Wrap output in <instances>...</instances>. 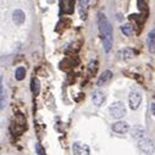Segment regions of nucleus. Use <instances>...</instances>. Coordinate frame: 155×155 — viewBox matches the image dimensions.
<instances>
[{
  "label": "nucleus",
  "mask_w": 155,
  "mask_h": 155,
  "mask_svg": "<svg viewBox=\"0 0 155 155\" xmlns=\"http://www.w3.org/2000/svg\"><path fill=\"white\" fill-rule=\"evenodd\" d=\"M5 104H6V92H5V88L4 86L2 84V104H0V109L4 110L5 107Z\"/></svg>",
  "instance_id": "18"
},
{
  "label": "nucleus",
  "mask_w": 155,
  "mask_h": 155,
  "mask_svg": "<svg viewBox=\"0 0 155 155\" xmlns=\"http://www.w3.org/2000/svg\"><path fill=\"white\" fill-rule=\"evenodd\" d=\"M26 76V68L25 67H17V70L15 71V78L17 81H22Z\"/></svg>",
  "instance_id": "17"
},
{
  "label": "nucleus",
  "mask_w": 155,
  "mask_h": 155,
  "mask_svg": "<svg viewBox=\"0 0 155 155\" xmlns=\"http://www.w3.org/2000/svg\"><path fill=\"white\" fill-rule=\"evenodd\" d=\"M31 91L34 95H38L39 94V91H41V83L37 78H32L31 81Z\"/></svg>",
  "instance_id": "14"
},
{
  "label": "nucleus",
  "mask_w": 155,
  "mask_h": 155,
  "mask_svg": "<svg viewBox=\"0 0 155 155\" xmlns=\"http://www.w3.org/2000/svg\"><path fill=\"white\" fill-rule=\"evenodd\" d=\"M120 29H121V32H122L125 35H127V37H130V35L133 34V26H132L131 23H126V25L121 26Z\"/></svg>",
  "instance_id": "16"
},
{
  "label": "nucleus",
  "mask_w": 155,
  "mask_h": 155,
  "mask_svg": "<svg viewBox=\"0 0 155 155\" xmlns=\"http://www.w3.org/2000/svg\"><path fill=\"white\" fill-rule=\"evenodd\" d=\"M112 131L116 133H120V134L127 133L130 131V125L126 121H117L112 125Z\"/></svg>",
  "instance_id": "6"
},
{
  "label": "nucleus",
  "mask_w": 155,
  "mask_h": 155,
  "mask_svg": "<svg viewBox=\"0 0 155 155\" xmlns=\"http://www.w3.org/2000/svg\"><path fill=\"white\" fill-rule=\"evenodd\" d=\"M98 27L103 38V47L106 53H109L112 48V27L107 20V17L100 12L98 15Z\"/></svg>",
  "instance_id": "1"
},
{
  "label": "nucleus",
  "mask_w": 155,
  "mask_h": 155,
  "mask_svg": "<svg viewBox=\"0 0 155 155\" xmlns=\"http://www.w3.org/2000/svg\"><path fill=\"white\" fill-rule=\"evenodd\" d=\"M73 155H89V147L82 142H76L72 147Z\"/></svg>",
  "instance_id": "5"
},
{
  "label": "nucleus",
  "mask_w": 155,
  "mask_h": 155,
  "mask_svg": "<svg viewBox=\"0 0 155 155\" xmlns=\"http://www.w3.org/2000/svg\"><path fill=\"white\" fill-rule=\"evenodd\" d=\"M150 111H151L153 115H155V103H153V104L150 105Z\"/></svg>",
  "instance_id": "21"
},
{
  "label": "nucleus",
  "mask_w": 155,
  "mask_h": 155,
  "mask_svg": "<svg viewBox=\"0 0 155 155\" xmlns=\"http://www.w3.org/2000/svg\"><path fill=\"white\" fill-rule=\"evenodd\" d=\"M110 115L114 119H122L126 115V106L122 101H115L110 105Z\"/></svg>",
  "instance_id": "2"
},
{
  "label": "nucleus",
  "mask_w": 155,
  "mask_h": 155,
  "mask_svg": "<svg viewBox=\"0 0 155 155\" xmlns=\"http://www.w3.org/2000/svg\"><path fill=\"white\" fill-rule=\"evenodd\" d=\"M147 43H148V49L150 53H155V29L150 31L148 33L147 38Z\"/></svg>",
  "instance_id": "12"
},
{
  "label": "nucleus",
  "mask_w": 155,
  "mask_h": 155,
  "mask_svg": "<svg viewBox=\"0 0 155 155\" xmlns=\"http://www.w3.org/2000/svg\"><path fill=\"white\" fill-rule=\"evenodd\" d=\"M92 100L97 106H100V105H103L105 103V94L103 92H100V91H95L93 93V95H92Z\"/></svg>",
  "instance_id": "10"
},
{
  "label": "nucleus",
  "mask_w": 155,
  "mask_h": 155,
  "mask_svg": "<svg viewBox=\"0 0 155 155\" xmlns=\"http://www.w3.org/2000/svg\"><path fill=\"white\" fill-rule=\"evenodd\" d=\"M89 2H91V0H80V12H81V16H82L83 18H86L87 9H88Z\"/></svg>",
  "instance_id": "15"
},
{
  "label": "nucleus",
  "mask_w": 155,
  "mask_h": 155,
  "mask_svg": "<svg viewBox=\"0 0 155 155\" xmlns=\"http://www.w3.org/2000/svg\"><path fill=\"white\" fill-rule=\"evenodd\" d=\"M111 78H112V72H111L110 70H106V71H104V72L100 74V77L98 78L97 84H98V86H105V84H107V83L111 81Z\"/></svg>",
  "instance_id": "8"
},
{
  "label": "nucleus",
  "mask_w": 155,
  "mask_h": 155,
  "mask_svg": "<svg viewBox=\"0 0 155 155\" xmlns=\"http://www.w3.org/2000/svg\"><path fill=\"white\" fill-rule=\"evenodd\" d=\"M140 103H142V95H140V93L137 92V91H132V92L130 93V97H128L130 107H131L132 110H137V109L139 107Z\"/></svg>",
  "instance_id": "4"
},
{
  "label": "nucleus",
  "mask_w": 155,
  "mask_h": 155,
  "mask_svg": "<svg viewBox=\"0 0 155 155\" xmlns=\"http://www.w3.org/2000/svg\"><path fill=\"white\" fill-rule=\"evenodd\" d=\"M35 150H37V154L38 155H45V151H44V149L42 148V145L39 143L35 144Z\"/></svg>",
  "instance_id": "20"
},
{
  "label": "nucleus",
  "mask_w": 155,
  "mask_h": 155,
  "mask_svg": "<svg viewBox=\"0 0 155 155\" xmlns=\"http://www.w3.org/2000/svg\"><path fill=\"white\" fill-rule=\"evenodd\" d=\"M138 148L144 153V154H148V155H151L154 154L155 151V144L151 139L149 138H143L140 140H138Z\"/></svg>",
  "instance_id": "3"
},
{
  "label": "nucleus",
  "mask_w": 155,
  "mask_h": 155,
  "mask_svg": "<svg viewBox=\"0 0 155 155\" xmlns=\"http://www.w3.org/2000/svg\"><path fill=\"white\" fill-rule=\"evenodd\" d=\"M131 134H132V137H133L134 139H137V140H140V139L145 138V137H144V136H145V131H144V128H143L142 126H134V127L132 128V131H131Z\"/></svg>",
  "instance_id": "11"
},
{
  "label": "nucleus",
  "mask_w": 155,
  "mask_h": 155,
  "mask_svg": "<svg viewBox=\"0 0 155 155\" xmlns=\"http://www.w3.org/2000/svg\"><path fill=\"white\" fill-rule=\"evenodd\" d=\"M12 20H14L15 23L21 25V23H23L25 20H26V14H25L21 9H16V10H14V12H12Z\"/></svg>",
  "instance_id": "9"
},
{
  "label": "nucleus",
  "mask_w": 155,
  "mask_h": 155,
  "mask_svg": "<svg viewBox=\"0 0 155 155\" xmlns=\"http://www.w3.org/2000/svg\"><path fill=\"white\" fill-rule=\"evenodd\" d=\"M97 68H98V62H97V60H92L91 64L88 65V70H89V72L94 74L95 71H97Z\"/></svg>",
  "instance_id": "19"
},
{
  "label": "nucleus",
  "mask_w": 155,
  "mask_h": 155,
  "mask_svg": "<svg viewBox=\"0 0 155 155\" xmlns=\"http://www.w3.org/2000/svg\"><path fill=\"white\" fill-rule=\"evenodd\" d=\"M117 56H119L121 60L127 61V60L132 59V56H133V51H132V49H128V48H127V49H122V50L119 51Z\"/></svg>",
  "instance_id": "13"
},
{
  "label": "nucleus",
  "mask_w": 155,
  "mask_h": 155,
  "mask_svg": "<svg viewBox=\"0 0 155 155\" xmlns=\"http://www.w3.org/2000/svg\"><path fill=\"white\" fill-rule=\"evenodd\" d=\"M60 8L64 14H72L74 9V0H60Z\"/></svg>",
  "instance_id": "7"
}]
</instances>
